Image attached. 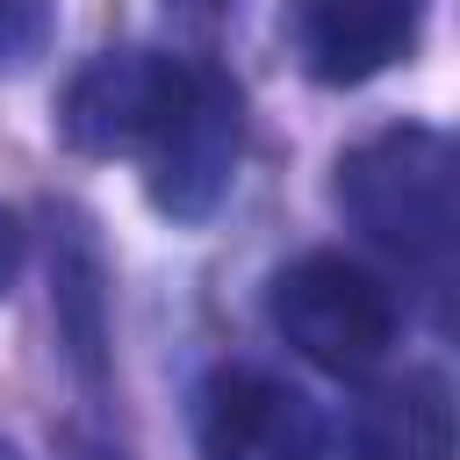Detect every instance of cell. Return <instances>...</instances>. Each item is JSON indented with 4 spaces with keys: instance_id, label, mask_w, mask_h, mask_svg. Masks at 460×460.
<instances>
[{
    "instance_id": "obj_1",
    "label": "cell",
    "mask_w": 460,
    "mask_h": 460,
    "mask_svg": "<svg viewBox=\"0 0 460 460\" xmlns=\"http://www.w3.org/2000/svg\"><path fill=\"white\" fill-rule=\"evenodd\" d=\"M273 331L323 374H374L395 345V295L345 252H302L266 288Z\"/></svg>"
},
{
    "instance_id": "obj_2",
    "label": "cell",
    "mask_w": 460,
    "mask_h": 460,
    "mask_svg": "<svg viewBox=\"0 0 460 460\" xmlns=\"http://www.w3.org/2000/svg\"><path fill=\"white\" fill-rule=\"evenodd\" d=\"M194 72L201 65L172 50H101L72 72L58 101V137L86 158H151L194 93Z\"/></svg>"
},
{
    "instance_id": "obj_3",
    "label": "cell",
    "mask_w": 460,
    "mask_h": 460,
    "mask_svg": "<svg viewBox=\"0 0 460 460\" xmlns=\"http://www.w3.org/2000/svg\"><path fill=\"white\" fill-rule=\"evenodd\" d=\"M201 460H323V417L266 367H216L194 395Z\"/></svg>"
},
{
    "instance_id": "obj_4",
    "label": "cell",
    "mask_w": 460,
    "mask_h": 460,
    "mask_svg": "<svg viewBox=\"0 0 460 460\" xmlns=\"http://www.w3.org/2000/svg\"><path fill=\"white\" fill-rule=\"evenodd\" d=\"M237 151H244V108H237V86L223 72H194V93L187 108L172 115V129L158 137V151L144 158L151 165V201L158 216L172 223H208L237 180Z\"/></svg>"
},
{
    "instance_id": "obj_5",
    "label": "cell",
    "mask_w": 460,
    "mask_h": 460,
    "mask_svg": "<svg viewBox=\"0 0 460 460\" xmlns=\"http://www.w3.org/2000/svg\"><path fill=\"white\" fill-rule=\"evenodd\" d=\"M424 0H295V58L323 86H367L410 58Z\"/></svg>"
},
{
    "instance_id": "obj_6",
    "label": "cell",
    "mask_w": 460,
    "mask_h": 460,
    "mask_svg": "<svg viewBox=\"0 0 460 460\" xmlns=\"http://www.w3.org/2000/svg\"><path fill=\"white\" fill-rule=\"evenodd\" d=\"M359 460H460V395L446 374L410 367L381 388H367L352 417Z\"/></svg>"
},
{
    "instance_id": "obj_7",
    "label": "cell",
    "mask_w": 460,
    "mask_h": 460,
    "mask_svg": "<svg viewBox=\"0 0 460 460\" xmlns=\"http://www.w3.org/2000/svg\"><path fill=\"white\" fill-rule=\"evenodd\" d=\"M50 302H58V338L72 352V367L86 381H101V359H108V288H101V252L79 223L58 230V252H50Z\"/></svg>"
},
{
    "instance_id": "obj_8",
    "label": "cell",
    "mask_w": 460,
    "mask_h": 460,
    "mask_svg": "<svg viewBox=\"0 0 460 460\" xmlns=\"http://www.w3.org/2000/svg\"><path fill=\"white\" fill-rule=\"evenodd\" d=\"M417 280H424V302H431L438 338L460 345V194H453L446 223L431 230V244L417 252Z\"/></svg>"
},
{
    "instance_id": "obj_9",
    "label": "cell",
    "mask_w": 460,
    "mask_h": 460,
    "mask_svg": "<svg viewBox=\"0 0 460 460\" xmlns=\"http://www.w3.org/2000/svg\"><path fill=\"white\" fill-rule=\"evenodd\" d=\"M50 50V0H0V72H29Z\"/></svg>"
},
{
    "instance_id": "obj_10",
    "label": "cell",
    "mask_w": 460,
    "mask_h": 460,
    "mask_svg": "<svg viewBox=\"0 0 460 460\" xmlns=\"http://www.w3.org/2000/svg\"><path fill=\"white\" fill-rule=\"evenodd\" d=\"M22 252H29V237H22V216L0 201V295L14 288V273H22Z\"/></svg>"
},
{
    "instance_id": "obj_11",
    "label": "cell",
    "mask_w": 460,
    "mask_h": 460,
    "mask_svg": "<svg viewBox=\"0 0 460 460\" xmlns=\"http://www.w3.org/2000/svg\"><path fill=\"white\" fill-rule=\"evenodd\" d=\"M0 460H22V453H14V446H7V438H0Z\"/></svg>"
},
{
    "instance_id": "obj_12",
    "label": "cell",
    "mask_w": 460,
    "mask_h": 460,
    "mask_svg": "<svg viewBox=\"0 0 460 460\" xmlns=\"http://www.w3.org/2000/svg\"><path fill=\"white\" fill-rule=\"evenodd\" d=\"M79 460H108V453H79Z\"/></svg>"
}]
</instances>
